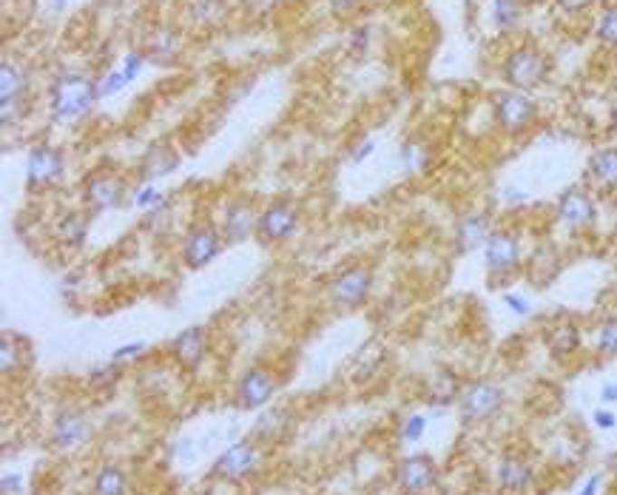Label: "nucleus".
Segmentation results:
<instances>
[{"label": "nucleus", "mask_w": 617, "mask_h": 495, "mask_svg": "<svg viewBox=\"0 0 617 495\" xmlns=\"http://www.w3.org/2000/svg\"><path fill=\"white\" fill-rule=\"evenodd\" d=\"M49 117L54 122H74L83 120L94 112L100 102L97 94V77L80 72V69H63L49 82L46 89Z\"/></svg>", "instance_id": "f257e3e1"}, {"label": "nucleus", "mask_w": 617, "mask_h": 495, "mask_svg": "<svg viewBox=\"0 0 617 495\" xmlns=\"http://www.w3.org/2000/svg\"><path fill=\"white\" fill-rule=\"evenodd\" d=\"M29 66L20 63L17 57H4V63H0V126H4V131L17 129L29 117Z\"/></svg>", "instance_id": "f03ea898"}, {"label": "nucleus", "mask_w": 617, "mask_h": 495, "mask_svg": "<svg viewBox=\"0 0 617 495\" xmlns=\"http://www.w3.org/2000/svg\"><path fill=\"white\" fill-rule=\"evenodd\" d=\"M376 287V271L364 262H351L327 279L324 299L336 311H359L370 302Z\"/></svg>", "instance_id": "7ed1b4c3"}, {"label": "nucleus", "mask_w": 617, "mask_h": 495, "mask_svg": "<svg viewBox=\"0 0 617 495\" xmlns=\"http://www.w3.org/2000/svg\"><path fill=\"white\" fill-rule=\"evenodd\" d=\"M484 267L492 285H506L524 271L526 248L524 234L516 228H496L484 245Z\"/></svg>", "instance_id": "20e7f679"}, {"label": "nucleus", "mask_w": 617, "mask_h": 495, "mask_svg": "<svg viewBox=\"0 0 617 495\" xmlns=\"http://www.w3.org/2000/svg\"><path fill=\"white\" fill-rule=\"evenodd\" d=\"M126 205H129V182L114 169L100 165V169L89 171L83 182H80V209H86L92 217L126 209Z\"/></svg>", "instance_id": "39448f33"}, {"label": "nucleus", "mask_w": 617, "mask_h": 495, "mask_svg": "<svg viewBox=\"0 0 617 495\" xmlns=\"http://www.w3.org/2000/svg\"><path fill=\"white\" fill-rule=\"evenodd\" d=\"M598 217H601L598 194H594V189H589L586 182L566 185L558 194V199H554V222L572 237L589 234L594 225H598Z\"/></svg>", "instance_id": "423d86ee"}, {"label": "nucleus", "mask_w": 617, "mask_h": 495, "mask_svg": "<svg viewBox=\"0 0 617 495\" xmlns=\"http://www.w3.org/2000/svg\"><path fill=\"white\" fill-rule=\"evenodd\" d=\"M302 228V211L294 197H274L259 209L256 242L265 248H279L291 242Z\"/></svg>", "instance_id": "0eeeda50"}, {"label": "nucleus", "mask_w": 617, "mask_h": 495, "mask_svg": "<svg viewBox=\"0 0 617 495\" xmlns=\"http://www.w3.org/2000/svg\"><path fill=\"white\" fill-rule=\"evenodd\" d=\"M549 72H552V60L546 57L544 49L532 44L516 46L501 60V80L509 89H521V92L538 89L541 82H546Z\"/></svg>", "instance_id": "6e6552de"}, {"label": "nucleus", "mask_w": 617, "mask_h": 495, "mask_svg": "<svg viewBox=\"0 0 617 495\" xmlns=\"http://www.w3.org/2000/svg\"><path fill=\"white\" fill-rule=\"evenodd\" d=\"M538 102L529 97V92L521 89H501L492 97V120L506 137H521L526 134L535 122H538Z\"/></svg>", "instance_id": "1a4fd4ad"}, {"label": "nucleus", "mask_w": 617, "mask_h": 495, "mask_svg": "<svg viewBox=\"0 0 617 495\" xmlns=\"http://www.w3.org/2000/svg\"><path fill=\"white\" fill-rule=\"evenodd\" d=\"M225 248L228 245H225V239L219 234V225L199 219L182 234L177 254H179V262H182L185 271L197 274V271H205L208 265H214L222 257Z\"/></svg>", "instance_id": "9d476101"}, {"label": "nucleus", "mask_w": 617, "mask_h": 495, "mask_svg": "<svg viewBox=\"0 0 617 495\" xmlns=\"http://www.w3.org/2000/svg\"><path fill=\"white\" fill-rule=\"evenodd\" d=\"M26 189L32 194H46L57 189L66 177V151L54 142H34L26 154Z\"/></svg>", "instance_id": "9b49d317"}, {"label": "nucleus", "mask_w": 617, "mask_h": 495, "mask_svg": "<svg viewBox=\"0 0 617 495\" xmlns=\"http://www.w3.org/2000/svg\"><path fill=\"white\" fill-rule=\"evenodd\" d=\"M504 387L498 382L492 379H476V382H467L461 396H458V410L464 422L469 424H481V422H489L496 419L498 412L504 410Z\"/></svg>", "instance_id": "f8f14e48"}, {"label": "nucleus", "mask_w": 617, "mask_h": 495, "mask_svg": "<svg viewBox=\"0 0 617 495\" xmlns=\"http://www.w3.org/2000/svg\"><path fill=\"white\" fill-rule=\"evenodd\" d=\"M256 222H259V209L256 202L248 197H231L222 205L219 214V234L228 248H239L245 242L256 239Z\"/></svg>", "instance_id": "ddd939ff"}, {"label": "nucleus", "mask_w": 617, "mask_h": 495, "mask_svg": "<svg viewBox=\"0 0 617 495\" xmlns=\"http://www.w3.org/2000/svg\"><path fill=\"white\" fill-rule=\"evenodd\" d=\"M262 461V450L254 439H239L234 444L225 447V452H219V459L214 461V476L219 481H248L256 467Z\"/></svg>", "instance_id": "4468645a"}, {"label": "nucleus", "mask_w": 617, "mask_h": 495, "mask_svg": "<svg viewBox=\"0 0 617 495\" xmlns=\"http://www.w3.org/2000/svg\"><path fill=\"white\" fill-rule=\"evenodd\" d=\"M439 464L427 452H410L396 467V487L401 495H427L439 487Z\"/></svg>", "instance_id": "2eb2a0df"}, {"label": "nucleus", "mask_w": 617, "mask_h": 495, "mask_svg": "<svg viewBox=\"0 0 617 495\" xmlns=\"http://www.w3.org/2000/svg\"><path fill=\"white\" fill-rule=\"evenodd\" d=\"M276 390H279V379L274 370L265 364H251L236 382V404L248 412L265 410L274 402Z\"/></svg>", "instance_id": "dca6fc26"}, {"label": "nucleus", "mask_w": 617, "mask_h": 495, "mask_svg": "<svg viewBox=\"0 0 617 495\" xmlns=\"http://www.w3.org/2000/svg\"><path fill=\"white\" fill-rule=\"evenodd\" d=\"M492 231H496L492 214L484 209H469L452 222V248H456V254H461V257L484 251Z\"/></svg>", "instance_id": "f3484780"}, {"label": "nucleus", "mask_w": 617, "mask_h": 495, "mask_svg": "<svg viewBox=\"0 0 617 495\" xmlns=\"http://www.w3.org/2000/svg\"><path fill=\"white\" fill-rule=\"evenodd\" d=\"M169 354L185 374H197L211 354V336L202 325H188L169 342Z\"/></svg>", "instance_id": "a211bd4d"}, {"label": "nucleus", "mask_w": 617, "mask_h": 495, "mask_svg": "<svg viewBox=\"0 0 617 495\" xmlns=\"http://www.w3.org/2000/svg\"><path fill=\"white\" fill-rule=\"evenodd\" d=\"M179 162H182V154H179V149L174 146V142H169V140L151 142V146L142 151L140 162H137V171H134L137 185H151V182H159V180L171 177L179 169Z\"/></svg>", "instance_id": "6ab92c4d"}, {"label": "nucleus", "mask_w": 617, "mask_h": 495, "mask_svg": "<svg viewBox=\"0 0 617 495\" xmlns=\"http://www.w3.org/2000/svg\"><path fill=\"white\" fill-rule=\"evenodd\" d=\"M92 214L86 209H66L60 211L52 225H49V234L54 239V245H60L63 251H83L86 248V239H89V231H92Z\"/></svg>", "instance_id": "aec40b11"}, {"label": "nucleus", "mask_w": 617, "mask_h": 495, "mask_svg": "<svg viewBox=\"0 0 617 495\" xmlns=\"http://www.w3.org/2000/svg\"><path fill=\"white\" fill-rule=\"evenodd\" d=\"M94 436V427L92 422L83 416V412H74V410H63L54 416L52 424V444L57 450H77L89 444Z\"/></svg>", "instance_id": "412c9836"}, {"label": "nucleus", "mask_w": 617, "mask_h": 495, "mask_svg": "<svg viewBox=\"0 0 617 495\" xmlns=\"http://www.w3.org/2000/svg\"><path fill=\"white\" fill-rule=\"evenodd\" d=\"M149 54L151 63H159V66H171L177 63V60L182 57L185 52V40H182V32L171 24H159L157 29L149 32L146 37V49H142Z\"/></svg>", "instance_id": "4be33fe9"}, {"label": "nucleus", "mask_w": 617, "mask_h": 495, "mask_svg": "<svg viewBox=\"0 0 617 495\" xmlns=\"http://www.w3.org/2000/svg\"><path fill=\"white\" fill-rule=\"evenodd\" d=\"M586 185L594 191L617 194V146H603L592 151L583 169Z\"/></svg>", "instance_id": "5701e85b"}, {"label": "nucleus", "mask_w": 617, "mask_h": 495, "mask_svg": "<svg viewBox=\"0 0 617 495\" xmlns=\"http://www.w3.org/2000/svg\"><path fill=\"white\" fill-rule=\"evenodd\" d=\"M496 484L501 492H509V495H524L532 490L535 484V467L524 459V456H504L498 464H496Z\"/></svg>", "instance_id": "b1692460"}, {"label": "nucleus", "mask_w": 617, "mask_h": 495, "mask_svg": "<svg viewBox=\"0 0 617 495\" xmlns=\"http://www.w3.org/2000/svg\"><path fill=\"white\" fill-rule=\"evenodd\" d=\"M294 424H296V419L287 407H265V412L254 422V436L251 439L256 444H267V447L279 444L291 436Z\"/></svg>", "instance_id": "393cba45"}, {"label": "nucleus", "mask_w": 617, "mask_h": 495, "mask_svg": "<svg viewBox=\"0 0 617 495\" xmlns=\"http://www.w3.org/2000/svg\"><path fill=\"white\" fill-rule=\"evenodd\" d=\"M544 342L549 347V354L554 359H569L572 354H578L581 345H583V334H581V327L569 322V319H561V322H554L546 334H544Z\"/></svg>", "instance_id": "a878e982"}, {"label": "nucleus", "mask_w": 617, "mask_h": 495, "mask_svg": "<svg viewBox=\"0 0 617 495\" xmlns=\"http://www.w3.org/2000/svg\"><path fill=\"white\" fill-rule=\"evenodd\" d=\"M29 362H32V345L24 336L9 334L6 330L4 339H0V374L12 379L24 367H29Z\"/></svg>", "instance_id": "bb28decb"}, {"label": "nucleus", "mask_w": 617, "mask_h": 495, "mask_svg": "<svg viewBox=\"0 0 617 495\" xmlns=\"http://www.w3.org/2000/svg\"><path fill=\"white\" fill-rule=\"evenodd\" d=\"M429 162H433V157H429V149L424 146L421 140L410 137L399 146V171L404 177H416V174L427 171Z\"/></svg>", "instance_id": "cd10ccee"}, {"label": "nucleus", "mask_w": 617, "mask_h": 495, "mask_svg": "<svg viewBox=\"0 0 617 495\" xmlns=\"http://www.w3.org/2000/svg\"><path fill=\"white\" fill-rule=\"evenodd\" d=\"M526 4L524 0H492V26L498 34L516 32L524 24Z\"/></svg>", "instance_id": "c85d7f7f"}, {"label": "nucleus", "mask_w": 617, "mask_h": 495, "mask_svg": "<svg viewBox=\"0 0 617 495\" xmlns=\"http://www.w3.org/2000/svg\"><path fill=\"white\" fill-rule=\"evenodd\" d=\"M461 382L458 376L452 374V370H439L436 379H429V387H427V399L433 407H447L452 402H458L461 396Z\"/></svg>", "instance_id": "c756f323"}, {"label": "nucleus", "mask_w": 617, "mask_h": 495, "mask_svg": "<svg viewBox=\"0 0 617 495\" xmlns=\"http://www.w3.org/2000/svg\"><path fill=\"white\" fill-rule=\"evenodd\" d=\"M129 492V479L117 464H102L94 476L92 495H126Z\"/></svg>", "instance_id": "7c9ffc66"}, {"label": "nucleus", "mask_w": 617, "mask_h": 495, "mask_svg": "<svg viewBox=\"0 0 617 495\" xmlns=\"http://www.w3.org/2000/svg\"><path fill=\"white\" fill-rule=\"evenodd\" d=\"M592 347L606 359H617V314H609L601 319L598 330H594Z\"/></svg>", "instance_id": "2f4dec72"}, {"label": "nucleus", "mask_w": 617, "mask_h": 495, "mask_svg": "<svg viewBox=\"0 0 617 495\" xmlns=\"http://www.w3.org/2000/svg\"><path fill=\"white\" fill-rule=\"evenodd\" d=\"M546 257V242H541V245H535V254H532V282L538 285V279H541V271H546V285L561 274V251L558 248H554V251L549 254V259H544Z\"/></svg>", "instance_id": "473e14b6"}, {"label": "nucleus", "mask_w": 617, "mask_h": 495, "mask_svg": "<svg viewBox=\"0 0 617 495\" xmlns=\"http://www.w3.org/2000/svg\"><path fill=\"white\" fill-rule=\"evenodd\" d=\"M594 37L606 49H617V4H606L594 17Z\"/></svg>", "instance_id": "72a5a7b5"}, {"label": "nucleus", "mask_w": 617, "mask_h": 495, "mask_svg": "<svg viewBox=\"0 0 617 495\" xmlns=\"http://www.w3.org/2000/svg\"><path fill=\"white\" fill-rule=\"evenodd\" d=\"M122 367L126 364H120V362H114V359H109V362H97L92 370H89V387L92 390H109V387H114L120 379H122Z\"/></svg>", "instance_id": "f704fd0d"}, {"label": "nucleus", "mask_w": 617, "mask_h": 495, "mask_svg": "<svg viewBox=\"0 0 617 495\" xmlns=\"http://www.w3.org/2000/svg\"><path fill=\"white\" fill-rule=\"evenodd\" d=\"M427 424H429V419L424 416V412H410V416L399 427V442L401 444H416V442H421L424 432H427Z\"/></svg>", "instance_id": "c9c22d12"}, {"label": "nucleus", "mask_w": 617, "mask_h": 495, "mask_svg": "<svg viewBox=\"0 0 617 495\" xmlns=\"http://www.w3.org/2000/svg\"><path fill=\"white\" fill-rule=\"evenodd\" d=\"M122 89H129V80H126V74H122L120 69H106V74L97 77V94H100V100L117 97Z\"/></svg>", "instance_id": "e433bc0d"}, {"label": "nucleus", "mask_w": 617, "mask_h": 495, "mask_svg": "<svg viewBox=\"0 0 617 495\" xmlns=\"http://www.w3.org/2000/svg\"><path fill=\"white\" fill-rule=\"evenodd\" d=\"M169 194H162L159 191V185L157 182H151V185H134V194H131V202L137 205V209L140 211H154L157 209V205L162 202V199H166Z\"/></svg>", "instance_id": "4c0bfd02"}, {"label": "nucleus", "mask_w": 617, "mask_h": 495, "mask_svg": "<svg viewBox=\"0 0 617 495\" xmlns=\"http://www.w3.org/2000/svg\"><path fill=\"white\" fill-rule=\"evenodd\" d=\"M146 63H149V54L142 52V49H131V52H126V57H122V63H120V72L126 74L129 86H131V82L142 74V69H146Z\"/></svg>", "instance_id": "58836bf2"}, {"label": "nucleus", "mask_w": 617, "mask_h": 495, "mask_svg": "<svg viewBox=\"0 0 617 495\" xmlns=\"http://www.w3.org/2000/svg\"><path fill=\"white\" fill-rule=\"evenodd\" d=\"M501 302L504 307L512 314V316H518V319H526L532 316V299L526 294H518V291H504L501 294Z\"/></svg>", "instance_id": "ea45409f"}, {"label": "nucleus", "mask_w": 617, "mask_h": 495, "mask_svg": "<svg viewBox=\"0 0 617 495\" xmlns=\"http://www.w3.org/2000/svg\"><path fill=\"white\" fill-rule=\"evenodd\" d=\"M146 350H149V342H146V339H134V342L120 345V347L114 350V354H111V359L120 362V364H129V362L140 359L142 354H146Z\"/></svg>", "instance_id": "a19ab883"}, {"label": "nucleus", "mask_w": 617, "mask_h": 495, "mask_svg": "<svg viewBox=\"0 0 617 495\" xmlns=\"http://www.w3.org/2000/svg\"><path fill=\"white\" fill-rule=\"evenodd\" d=\"M373 154H376V140L373 137H362L359 142H353L351 151H347V160H351V165H362Z\"/></svg>", "instance_id": "79ce46f5"}, {"label": "nucleus", "mask_w": 617, "mask_h": 495, "mask_svg": "<svg viewBox=\"0 0 617 495\" xmlns=\"http://www.w3.org/2000/svg\"><path fill=\"white\" fill-rule=\"evenodd\" d=\"M592 424L598 430H614L617 427V416L612 412V407H598L592 412Z\"/></svg>", "instance_id": "37998d69"}, {"label": "nucleus", "mask_w": 617, "mask_h": 495, "mask_svg": "<svg viewBox=\"0 0 617 495\" xmlns=\"http://www.w3.org/2000/svg\"><path fill=\"white\" fill-rule=\"evenodd\" d=\"M327 4V9H331V15H336V17H344V15H351V12H356L364 0H324Z\"/></svg>", "instance_id": "c03bdc74"}, {"label": "nucleus", "mask_w": 617, "mask_h": 495, "mask_svg": "<svg viewBox=\"0 0 617 495\" xmlns=\"http://www.w3.org/2000/svg\"><path fill=\"white\" fill-rule=\"evenodd\" d=\"M0 490H4V495H20L24 492V476H20V472H4Z\"/></svg>", "instance_id": "a18cd8bd"}, {"label": "nucleus", "mask_w": 617, "mask_h": 495, "mask_svg": "<svg viewBox=\"0 0 617 495\" xmlns=\"http://www.w3.org/2000/svg\"><path fill=\"white\" fill-rule=\"evenodd\" d=\"M370 34H373V32H370V26H356L353 29V34H351V46H353V52H367V46H370Z\"/></svg>", "instance_id": "49530a36"}, {"label": "nucleus", "mask_w": 617, "mask_h": 495, "mask_svg": "<svg viewBox=\"0 0 617 495\" xmlns=\"http://www.w3.org/2000/svg\"><path fill=\"white\" fill-rule=\"evenodd\" d=\"M501 199H504L506 205H524L526 194H524L521 189H516V185H504V189H501Z\"/></svg>", "instance_id": "de8ad7c7"}, {"label": "nucleus", "mask_w": 617, "mask_h": 495, "mask_svg": "<svg viewBox=\"0 0 617 495\" xmlns=\"http://www.w3.org/2000/svg\"><path fill=\"white\" fill-rule=\"evenodd\" d=\"M601 487H603V476L601 472H592V476L586 479V484L578 490V495H601Z\"/></svg>", "instance_id": "09e8293b"}, {"label": "nucleus", "mask_w": 617, "mask_h": 495, "mask_svg": "<svg viewBox=\"0 0 617 495\" xmlns=\"http://www.w3.org/2000/svg\"><path fill=\"white\" fill-rule=\"evenodd\" d=\"M601 402H603L606 407L617 404V384H614V382H606V384L601 387Z\"/></svg>", "instance_id": "8fccbe9b"}]
</instances>
